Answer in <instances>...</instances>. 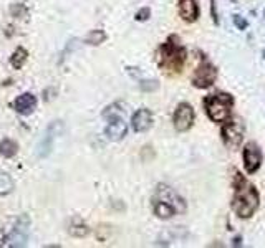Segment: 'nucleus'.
Segmentation results:
<instances>
[{
    "instance_id": "obj_3",
    "label": "nucleus",
    "mask_w": 265,
    "mask_h": 248,
    "mask_svg": "<svg viewBox=\"0 0 265 248\" xmlns=\"http://www.w3.org/2000/svg\"><path fill=\"white\" fill-rule=\"evenodd\" d=\"M234 98L229 93H216L204 99V109L212 122L221 124L232 116Z\"/></svg>"
},
{
    "instance_id": "obj_23",
    "label": "nucleus",
    "mask_w": 265,
    "mask_h": 248,
    "mask_svg": "<svg viewBox=\"0 0 265 248\" xmlns=\"http://www.w3.org/2000/svg\"><path fill=\"white\" fill-rule=\"evenodd\" d=\"M149 17H151V9L149 7H143V9L136 12L134 19H136L138 22H146V20H149Z\"/></svg>"
},
{
    "instance_id": "obj_7",
    "label": "nucleus",
    "mask_w": 265,
    "mask_h": 248,
    "mask_svg": "<svg viewBox=\"0 0 265 248\" xmlns=\"http://www.w3.org/2000/svg\"><path fill=\"white\" fill-rule=\"evenodd\" d=\"M194 109L189 103H179L176 112H174V128L179 133H186L194 124Z\"/></svg>"
},
{
    "instance_id": "obj_2",
    "label": "nucleus",
    "mask_w": 265,
    "mask_h": 248,
    "mask_svg": "<svg viewBox=\"0 0 265 248\" xmlns=\"http://www.w3.org/2000/svg\"><path fill=\"white\" fill-rule=\"evenodd\" d=\"M188 52L181 45V38L178 35H169L157 50V65L166 75H179L184 68Z\"/></svg>"
},
{
    "instance_id": "obj_6",
    "label": "nucleus",
    "mask_w": 265,
    "mask_h": 248,
    "mask_svg": "<svg viewBox=\"0 0 265 248\" xmlns=\"http://www.w3.org/2000/svg\"><path fill=\"white\" fill-rule=\"evenodd\" d=\"M61 131H63V122L61 121H53L47 129H45L40 143H38V146H37V154L40 159L47 157L50 152H52L55 139H56V136H60Z\"/></svg>"
},
{
    "instance_id": "obj_15",
    "label": "nucleus",
    "mask_w": 265,
    "mask_h": 248,
    "mask_svg": "<svg viewBox=\"0 0 265 248\" xmlns=\"http://www.w3.org/2000/svg\"><path fill=\"white\" fill-rule=\"evenodd\" d=\"M153 210H154V215L157 218H161V220H169V218H172L178 213L176 208H174L172 205H169L159 199H156L153 202Z\"/></svg>"
},
{
    "instance_id": "obj_16",
    "label": "nucleus",
    "mask_w": 265,
    "mask_h": 248,
    "mask_svg": "<svg viewBox=\"0 0 265 248\" xmlns=\"http://www.w3.org/2000/svg\"><path fill=\"white\" fill-rule=\"evenodd\" d=\"M68 232H70L71 236H76V238H83V236H86L90 233V228H88V225L81 220V218L75 217L70 222Z\"/></svg>"
},
{
    "instance_id": "obj_4",
    "label": "nucleus",
    "mask_w": 265,
    "mask_h": 248,
    "mask_svg": "<svg viewBox=\"0 0 265 248\" xmlns=\"http://www.w3.org/2000/svg\"><path fill=\"white\" fill-rule=\"evenodd\" d=\"M244 134H245V122L240 116H230L227 121L222 122L221 136L224 144L229 149L239 148L242 141H244Z\"/></svg>"
},
{
    "instance_id": "obj_17",
    "label": "nucleus",
    "mask_w": 265,
    "mask_h": 248,
    "mask_svg": "<svg viewBox=\"0 0 265 248\" xmlns=\"http://www.w3.org/2000/svg\"><path fill=\"white\" fill-rule=\"evenodd\" d=\"M27 60H28L27 50L22 48V47H19V48H17L15 52L12 53V56H10V65H12L15 70H20L22 66L27 63Z\"/></svg>"
},
{
    "instance_id": "obj_19",
    "label": "nucleus",
    "mask_w": 265,
    "mask_h": 248,
    "mask_svg": "<svg viewBox=\"0 0 265 248\" xmlns=\"http://www.w3.org/2000/svg\"><path fill=\"white\" fill-rule=\"evenodd\" d=\"M125 104L123 103H115V104H111L108 106L105 111H103V117L106 121H110L113 119V117H123V114H125Z\"/></svg>"
},
{
    "instance_id": "obj_26",
    "label": "nucleus",
    "mask_w": 265,
    "mask_h": 248,
    "mask_svg": "<svg viewBox=\"0 0 265 248\" xmlns=\"http://www.w3.org/2000/svg\"><path fill=\"white\" fill-rule=\"evenodd\" d=\"M4 245H7V236H5V233L0 230V246H4Z\"/></svg>"
},
{
    "instance_id": "obj_22",
    "label": "nucleus",
    "mask_w": 265,
    "mask_h": 248,
    "mask_svg": "<svg viewBox=\"0 0 265 248\" xmlns=\"http://www.w3.org/2000/svg\"><path fill=\"white\" fill-rule=\"evenodd\" d=\"M139 88L143 91H156L159 88V83L156 80H144V81H139Z\"/></svg>"
},
{
    "instance_id": "obj_8",
    "label": "nucleus",
    "mask_w": 265,
    "mask_h": 248,
    "mask_svg": "<svg viewBox=\"0 0 265 248\" xmlns=\"http://www.w3.org/2000/svg\"><path fill=\"white\" fill-rule=\"evenodd\" d=\"M242 157H244V167L247 174H255L260 169L263 156L257 143H247L244 152H242Z\"/></svg>"
},
{
    "instance_id": "obj_27",
    "label": "nucleus",
    "mask_w": 265,
    "mask_h": 248,
    "mask_svg": "<svg viewBox=\"0 0 265 248\" xmlns=\"http://www.w3.org/2000/svg\"><path fill=\"white\" fill-rule=\"evenodd\" d=\"M232 246H242V236H235L232 240Z\"/></svg>"
},
{
    "instance_id": "obj_20",
    "label": "nucleus",
    "mask_w": 265,
    "mask_h": 248,
    "mask_svg": "<svg viewBox=\"0 0 265 248\" xmlns=\"http://www.w3.org/2000/svg\"><path fill=\"white\" fill-rule=\"evenodd\" d=\"M14 187H15V184H14L12 177H10L7 172L0 171V195H9L14 190Z\"/></svg>"
},
{
    "instance_id": "obj_24",
    "label": "nucleus",
    "mask_w": 265,
    "mask_h": 248,
    "mask_svg": "<svg viewBox=\"0 0 265 248\" xmlns=\"http://www.w3.org/2000/svg\"><path fill=\"white\" fill-rule=\"evenodd\" d=\"M232 20H234V25L237 27V30H245V28L249 27V22H247L242 15L235 14V15L232 17Z\"/></svg>"
},
{
    "instance_id": "obj_1",
    "label": "nucleus",
    "mask_w": 265,
    "mask_h": 248,
    "mask_svg": "<svg viewBox=\"0 0 265 248\" xmlns=\"http://www.w3.org/2000/svg\"><path fill=\"white\" fill-rule=\"evenodd\" d=\"M260 205V194L255 185L247 182L239 171H234V199L232 210L239 218H250Z\"/></svg>"
},
{
    "instance_id": "obj_25",
    "label": "nucleus",
    "mask_w": 265,
    "mask_h": 248,
    "mask_svg": "<svg viewBox=\"0 0 265 248\" xmlns=\"http://www.w3.org/2000/svg\"><path fill=\"white\" fill-rule=\"evenodd\" d=\"M211 17H212L214 24L219 25V14H217V4H216V0H211Z\"/></svg>"
},
{
    "instance_id": "obj_28",
    "label": "nucleus",
    "mask_w": 265,
    "mask_h": 248,
    "mask_svg": "<svg viewBox=\"0 0 265 248\" xmlns=\"http://www.w3.org/2000/svg\"><path fill=\"white\" fill-rule=\"evenodd\" d=\"M263 56H265V50H263Z\"/></svg>"
},
{
    "instance_id": "obj_12",
    "label": "nucleus",
    "mask_w": 265,
    "mask_h": 248,
    "mask_svg": "<svg viewBox=\"0 0 265 248\" xmlns=\"http://www.w3.org/2000/svg\"><path fill=\"white\" fill-rule=\"evenodd\" d=\"M128 133V124L123 121V117H113L108 121V126L105 128L106 138L111 141H121Z\"/></svg>"
},
{
    "instance_id": "obj_13",
    "label": "nucleus",
    "mask_w": 265,
    "mask_h": 248,
    "mask_svg": "<svg viewBox=\"0 0 265 248\" xmlns=\"http://www.w3.org/2000/svg\"><path fill=\"white\" fill-rule=\"evenodd\" d=\"M131 126L136 133H144L153 126V112L149 109H138L131 117Z\"/></svg>"
},
{
    "instance_id": "obj_9",
    "label": "nucleus",
    "mask_w": 265,
    "mask_h": 248,
    "mask_svg": "<svg viewBox=\"0 0 265 248\" xmlns=\"http://www.w3.org/2000/svg\"><path fill=\"white\" fill-rule=\"evenodd\" d=\"M28 232H30V220L27 215H22L15 222L12 233L7 236V245L10 246H24L27 243Z\"/></svg>"
},
{
    "instance_id": "obj_10",
    "label": "nucleus",
    "mask_w": 265,
    "mask_h": 248,
    "mask_svg": "<svg viewBox=\"0 0 265 248\" xmlns=\"http://www.w3.org/2000/svg\"><path fill=\"white\" fill-rule=\"evenodd\" d=\"M156 199H159L162 202H166V204L172 205L176 208V212H186V202L181 195H179L176 190L171 189L169 185H164V184H159L156 189Z\"/></svg>"
},
{
    "instance_id": "obj_21",
    "label": "nucleus",
    "mask_w": 265,
    "mask_h": 248,
    "mask_svg": "<svg viewBox=\"0 0 265 248\" xmlns=\"http://www.w3.org/2000/svg\"><path fill=\"white\" fill-rule=\"evenodd\" d=\"M106 40V33L103 30H92L86 35V38H84V43H88V45H101Z\"/></svg>"
},
{
    "instance_id": "obj_5",
    "label": "nucleus",
    "mask_w": 265,
    "mask_h": 248,
    "mask_svg": "<svg viewBox=\"0 0 265 248\" xmlns=\"http://www.w3.org/2000/svg\"><path fill=\"white\" fill-rule=\"evenodd\" d=\"M216 80H217V68L206 56H202L199 66L196 68V71L193 73V78H191L193 86L197 89H207L216 83Z\"/></svg>"
},
{
    "instance_id": "obj_11",
    "label": "nucleus",
    "mask_w": 265,
    "mask_h": 248,
    "mask_svg": "<svg viewBox=\"0 0 265 248\" xmlns=\"http://www.w3.org/2000/svg\"><path fill=\"white\" fill-rule=\"evenodd\" d=\"M178 9H179V15H181V19L184 22H188V24H193L197 19H199V4H197V0H179L178 4Z\"/></svg>"
},
{
    "instance_id": "obj_14",
    "label": "nucleus",
    "mask_w": 265,
    "mask_h": 248,
    "mask_svg": "<svg viewBox=\"0 0 265 248\" xmlns=\"http://www.w3.org/2000/svg\"><path fill=\"white\" fill-rule=\"evenodd\" d=\"M15 111L22 116H30L37 109V98L32 93H24L14 101Z\"/></svg>"
},
{
    "instance_id": "obj_18",
    "label": "nucleus",
    "mask_w": 265,
    "mask_h": 248,
    "mask_svg": "<svg viewBox=\"0 0 265 248\" xmlns=\"http://www.w3.org/2000/svg\"><path fill=\"white\" fill-rule=\"evenodd\" d=\"M17 151H19V146H17L15 141L5 138L0 141V156L4 157H14L17 154Z\"/></svg>"
}]
</instances>
